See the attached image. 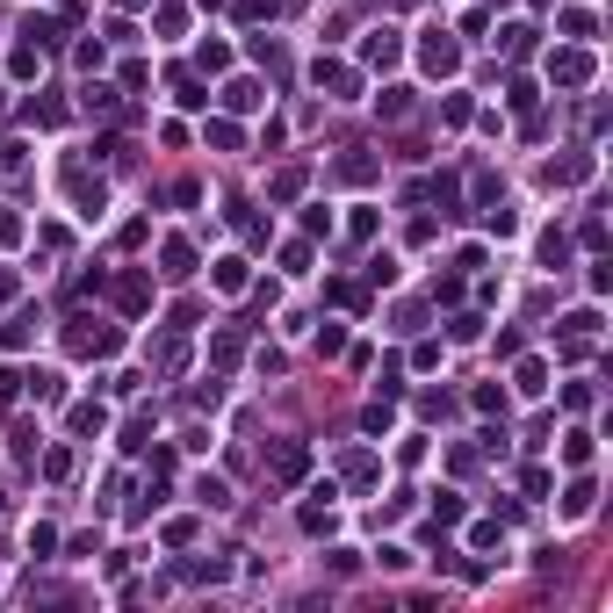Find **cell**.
<instances>
[{
    "label": "cell",
    "mask_w": 613,
    "mask_h": 613,
    "mask_svg": "<svg viewBox=\"0 0 613 613\" xmlns=\"http://www.w3.org/2000/svg\"><path fill=\"white\" fill-rule=\"evenodd\" d=\"M419 66H426V73H440V80H448V73H462V43H455L448 29H426V43H419Z\"/></svg>",
    "instance_id": "cell-1"
},
{
    "label": "cell",
    "mask_w": 613,
    "mask_h": 613,
    "mask_svg": "<svg viewBox=\"0 0 613 613\" xmlns=\"http://www.w3.org/2000/svg\"><path fill=\"white\" fill-rule=\"evenodd\" d=\"M66 340H73V354H80V361L116 354V332H108V325H94V318H73V332H66Z\"/></svg>",
    "instance_id": "cell-2"
},
{
    "label": "cell",
    "mask_w": 613,
    "mask_h": 613,
    "mask_svg": "<svg viewBox=\"0 0 613 613\" xmlns=\"http://www.w3.org/2000/svg\"><path fill=\"white\" fill-rule=\"evenodd\" d=\"M592 73H599L592 51H555V59H548V80L555 87H592Z\"/></svg>",
    "instance_id": "cell-3"
},
{
    "label": "cell",
    "mask_w": 613,
    "mask_h": 613,
    "mask_svg": "<svg viewBox=\"0 0 613 613\" xmlns=\"http://www.w3.org/2000/svg\"><path fill=\"white\" fill-rule=\"evenodd\" d=\"M397 59H405V36H397V29H368V36H361V66L382 73V66H397Z\"/></svg>",
    "instance_id": "cell-4"
},
{
    "label": "cell",
    "mask_w": 613,
    "mask_h": 613,
    "mask_svg": "<svg viewBox=\"0 0 613 613\" xmlns=\"http://www.w3.org/2000/svg\"><path fill=\"white\" fill-rule=\"evenodd\" d=\"M310 80H318L332 101H347V94L361 87V73H354V66H340V59H318V66H310Z\"/></svg>",
    "instance_id": "cell-5"
},
{
    "label": "cell",
    "mask_w": 613,
    "mask_h": 613,
    "mask_svg": "<svg viewBox=\"0 0 613 613\" xmlns=\"http://www.w3.org/2000/svg\"><path fill=\"white\" fill-rule=\"evenodd\" d=\"M216 101H224L232 116H253V108L267 101V87H260V80H224V94H216Z\"/></svg>",
    "instance_id": "cell-6"
},
{
    "label": "cell",
    "mask_w": 613,
    "mask_h": 613,
    "mask_svg": "<svg viewBox=\"0 0 613 613\" xmlns=\"http://www.w3.org/2000/svg\"><path fill=\"white\" fill-rule=\"evenodd\" d=\"M66 188H73V202H80V216H101V202H108V195H101V181H87L80 166H66Z\"/></svg>",
    "instance_id": "cell-7"
},
{
    "label": "cell",
    "mask_w": 613,
    "mask_h": 613,
    "mask_svg": "<svg viewBox=\"0 0 613 613\" xmlns=\"http://www.w3.org/2000/svg\"><path fill=\"white\" fill-rule=\"evenodd\" d=\"M159 260H166V282H188V274H195V246L188 239H166Z\"/></svg>",
    "instance_id": "cell-8"
},
{
    "label": "cell",
    "mask_w": 613,
    "mask_h": 613,
    "mask_svg": "<svg viewBox=\"0 0 613 613\" xmlns=\"http://www.w3.org/2000/svg\"><path fill=\"white\" fill-rule=\"evenodd\" d=\"M36 325H43V318H36V310H15V318H8V325H0V347H8V354H22V347H29V340H36Z\"/></svg>",
    "instance_id": "cell-9"
},
{
    "label": "cell",
    "mask_w": 613,
    "mask_h": 613,
    "mask_svg": "<svg viewBox=\"0 0 613 613\" xmlns=\"http://www.w3.org/2000/svg\"><path fill=\"white\" fill-rule=\"evenodd\" d=\"M116 303H123V310L138 318V310L152 303V274H138V267H130V274H123V282H116Z\"/></svg>",
    "instance_id": "cell-10"
},
{
    "label": "cell",
    "mask_w": 613,
    "mask_h": 613,
    "mask_svg": "<svg viewBox=\"0 0 613 613\" xmlns=\"http://www.w3.org/2000/svg\"><path fill=\"white\" fill-rule=\"evenodd\" d=\"M412 108H419V101H412V87H382V94H375V116H382V123H405Z\"/></svg>",
    "instance_id": "cell-11"
},
{
    "label": "cell",
    "mask_w": 613,
    "mask_h": 613,
    "mask_svg": "<svg viewBox=\"0 0 613 613\" xmlns=\"http://www.w3.org/2000/svg\"><path fill=\"white\" fill-rule=\"evenodd\" d=\"M592 506H599V483H592V476H578V483L563 491V520H585Z\"/></svg>",
    "instance_id": "cell-12"
},
{
    "label": "cell",
    "mask_w": 613,
    "mask_h": 613,
    "mask_svg": "<svg viewBox=\"0 0 613 613\" xmlns=\"http://www.w3.org/2000/svg\"><path fill=\"white\" fill-rule=\"evenodd\" d=\"M303 469H310V448H303V440H289V448L274 455V476H282V483H296Z\"/></svg>",
    "instance_id": "cell-13"
},
{
    "label": "cell",
    "mask_w": 613,
    "mask_h": 613,
    "mask_svg": "<svg viewBox=\"0 0 613 613\" xmlns=\"http://www.w3.org/2000/svg\"><path fill=\"white\" fill-rule=\"evenodd\" d=\"M195 506H202V513H224V506H232L224 476H195Z\"/></svg>",
    "instance_id": "cell-14"
},
{
    "label": "cell",
    "mask_w": 613,
    "mask_h": 613,
    "mask_svg": "<svg viewBox=\"0 0 613 613\" xmlns=\"http://www.w3.org/2000/svg\"><path fill=\"white\" fill-rule=\"evenodd\" d=\"M209 282L224 289V296H239V289H246V260H239V253H232V260H216V267H209Z\"/></svg>",
    "instance_id": "cell-15"
},
{
    "label": "cell",
    "mask_w": 613,
    "mask_h": 613,
    "mask_svg": "<svg viewBox=\"0 0 613 613\" xmlns=\"http://www.w3.org/2000/svg\"><path fill=\"white\" fill-rule=\"evenodd\" d=\"M513 382H520V397H541V389H548V368H541V361H520Z\"/></svg>",
    "instance_id": "cell-16"
},
{
    "label": "cell",
    "mask_w": 613,
    "mask_h": 613,
    "mask_svg": "<svg viewBox=\"0 0 613 613\" xmlns=\"http://www.w3.org/2000/svg\"><path fill=\"white\" fill-rule=\"evenodd\" d=\"M188 578H195V585H224L232 563H224V555H202V563H188Z\"/></svg>",
    "instance_id": "cell-17"
},
{
    "label": "cell",
    "mask_w": 613,
    "mask_h": 613,
    "mask_svg": "<svg viewBox=\"0 0 613 613\" xmlns=\"http://www.w3.org/2000/svg\"><path fill=\"white\" fill-rule=\"evenodd\" d=\"M498 43H506V59H527V51H534V29L513 22V29H498Z\"/></svg>",
    "instance_id": "cell-18"
},
{
    "label": "cell",
    "mask_w": 613,
    "mask_h": 613,
    "mask_svg": "<svg viewBox=\"0 0 613 613\" xmlns=\"http://www.w3.org/2000/svg\"><path fill=\"white\" fill-rule=\"evenodd\" d=\"M8 73H15V80H36V73H43V51H36V43H22L15 59H8Z\"/></svg>",
    "instance_id": "cell-19"
},
{
    "label": "cell",
    "mask_w": 613,
    "mask_h": 613,
    "mask_svg": "<svg viewBox=\"0 0 613 613\" xmlns=\"http://www.w3.org/2000/svg\"><path fill=\"white\" fill-rule=\"evenodd\" d=\"M563 462H570V469H585V462H592V433H585V426H578V433H563Z\"/></svg>",
    "instance_id": "cell-20"
},
{
    "label": "cell",
    "mask_w": 613,
    "mask_h": 613,
    "mask_svg": "<svg viewBox=\"0 0 613 613\" xmlns=\"http://www.w3.org/2000/svg\"><path fill=\"white\" fill-rule=\"evenodd\" d=\"M375 476H382V462H375L368 448H361V455H347V483H375Z\"/></svg>",
    "instance_id": "cell-21"
},
{
    "label": "cell",
    "mask_w": 613,
    "mask_h": 613,
    "mask_svg": "<svg viewBox=\"0 0 613 613\" xmlns=\"http://www.w3.org/2000/svg\"><path fill=\"white\" fill-rule=\"evenodd\" d=\"M267 195H274V202H289V195H303V166H289V174H274V181H267Z\"/></svg>",
    "instance_id": "cell-22"
},
{
    "label": "cell",
    "mask_w": 613,
    "mask_h": 613,
    "mask_svg": "<svg viewBox=\"0 0 613 613\" xmlns=\"http://www.w3.org/2000/svg\"><path fill=\"white\" fill-rule=\"evenodd\" d=\"M101 426H108L101 405H73V433H101Z\"/></svg>",
    "instance_id": "cell-23"
},
{
    "label": "cell",
    "mask_w": 613,
    "mask_h": 613,
    "mask_svg": "<svg viewBox=\"0 0 613 613\" xmlns=\"http://www.w3.org/2000/svg\"><path fill=\"white\" fill-rule=\"evenodd\" d=\"M116 108V87H101V80H87V116H108Z\"/></svg>",
    "instance_id": "cell-24"
},
{
    "label": "cell",
    "mask_w": 613,
    "mask_h": 613,
    "mask_svg": "<svg viewBox=\"0 0 613 613\" xmlns=\"http://www.w3.org/2000/svg\"><path fill=\"white\" fill-rule=\"evenodd\" d=\"M202 138H209V145H216V152H239V123H224V116H216V123H209V130H202Z\"/></svg>",
    "instance_id": "cell-25"
},
{
    "label": "cell",
    "mask_w": 613,
    "mask_h": 613,
    "mask_svg": "<svg viewBox=\"0 0 613 613\" xmlns=\"http://www.w3.org/2000/svg\"><path fill=\"white\" fill-rule=\"evenodd\" d=\"M541 260L563 267V260H570V239H563V232H541Z\"/></svg>",
    "instance_id": "cell-26"
},
{
    "label": "cell",
    "mask_w": 613,
    "mask_h": 613,
    "mask_svg": "<svg viewBox=\"0 0 613 613\" xmlns=\"http://www.w3.org/2000/svg\"><path fill=\"white\" fill-rule=\"evenodd\" d=\"M159 368L181 375V368H188V347H181V340H159Z\"/></svg>",
    "instance_id": "cell-27"
},
{
    "label": "cell",
    "mask_w": 613,
    "mask_h": 613,
    "mask_svg": "<svg viewBox=\"0 0 613 613\" xmlns=\"http://www.w3.org/2000/svg\"><path fill=\"white\" fill-rule=\"evenodd\" d=\"M22 36H29V43H59V22H51V15H29Z\"/></svg>",
    "instance_id": "cell-28"
},
{
    "label": "cell",
    "mask_w": 613,
    "mask_h": 613,
    "mask_svg": "<svg viewBox=\"0 0 613 613\" xmlns=\"http://www.w3.org/2000/svg\"><path fill=\"white\" fill-rule=\"evenodd\" d=\"M195 66H202V73H224V66H232V51H224V43H202V51H195Z\"/></svg>",
    "instance_id": "cell-29"
},
{
    "label": "cell",
    "mask_w": 613,
    "mask_h": 613,
    "mask_svg": "<svg viewBox=\"0 0 613 613\" xmlns=\"http://www.w3.org/2000/svg\"><path fill=\"white\" fill-rule=\"evenodd\" d=\"M174 101H181V108H202L209 94H202V80H188V73H181V80H174Z\"/></svg>",
    "instance_id": "cell-30"
},
{
    "label": "cell",
    "mask_w": 613,
    "mask_h": 613,
    "mask_svg": "<svg viewBox=\"0 0 613 613\" xmlns=\"http://www.w3.org/2000/svg\"><path fill=\"white\" fill-rule=\"evenodd\" d=\"M340 181H375V159H361V152L340 159Z\"/></svg>",
    "instance_id": "cell-31"
},
{
    "label": "cell",
    "mask_w": 613,
    "mask_h": 613,
    "mask_svg": "<svg viewBox=\"0 0 613 613\" xmlns=\"http://www.w3.org/2000/svg\"><path fill=\"white\" fill-rule=\"evenodd\" d=\"M433 195H440V209H448V216L462 209V188H455V174H440V181H433Z\"/></svg>",
    "instance_id": "cell-32"
},
{
    "label": "cell",
    "mask_w": 613,
    "mask_h": 613,
    "mask_svg": "<svg viewBox=\"0 0 613 613\" xmlns=\"http://www.w3.org/2000/svg\"><path fill=\"white\" fill-rule=\"evenodd\" d=\"M43 476H51V483H66V476H73V455H66V448H51V455H43Z\"/></svg>",
    "instance_id": "cell-33"
},
{
    "label": "cell",
    "mask_w": 613,
    "mask_h": 613,
    "mask_svg": "<svg viewBox=\"0 0 613 613\" xmlns=\"http://www.w3.org/2000/svg\"><path fill=\"white\" fill-rule=\"evenodd\" d=\"M66 397V375H36V405H59Z\"/></svg>",
    "instance_id": "cell-34"
},
{
    "label": "cell",
    "mask_w": 613,
    "mask_h": 613,
    "mask_svg": "<svg viewBox=\"0 0 613 613\" xmlns=\"http://www.w3.org/2000/svg\"><path fill=\"white\" fill-rule=\"evenodd\" d=\"M433 520H440V527H455V520H462V498H455V491H440V506H433Z\"/></svg>",
    "instance_id": "cell-35"
},
{
    "label": "cell",
    "mask_w": 613,
    "mask_h": 613,
    "mask_svg": "<svg viewBox=\"0 0 613 613\" xmlns=\"http://www.w3.org/2000/svg\"><path fill=\"white\" fill-rule=\"evenodd\" d=\"M476 412H498V405H506V389H498V382H476V397H469Z\"/></svg>",
    "instance_id": "cell-36"
},
{
    "label": "cell",
    "mask_w": 613,
    "mask_h": 613,
    "mask_svg": "<svg viewBox=\"0 0 613 613\" xmlns=\"http://www.w3.org/2000/svg\"><path fill=\"white\" fill-rule=\"evenodd\" d=\"M389 419H397L389 405H368V412H361V426H368V433H389Z\"/></svg>",
    "instance_id": "cell-37"
},
{
    "label": "cell",
    "mask_w": 613,
    "mask_h": 613,
    "mask_svg": "<svg viewBox=\"0 0 613 613\" xmlns=\"http://www.w3.org/2000/svg\"><path fill=\"white\" fill-rule=\"evenodd\" d=\"M15 239H22V216H15V209H0V246H15Z\"/></svg>",
    "instance_id": "cell-38"
},
{
    "label": "cell",
    "mask_w": 613,
    "mask_h": 613,
    "mask_svg": "<svg viewBox=\"0 0 613 613\" xmlns=\"http://www.w3.org/2000/svg\"><path fill=\"white\" fill-rule=\"evenodd\" d=\"M22 159V145H8V138H0V166H15Z\"/></svg>",
    "instance_id": "cell-39"
},
{
    "label": "cell",
    "mask_w": 613,
    "mask_h": 613,
    "mask_svg": "<svg viewBox=\"0 0 613 613\" xmlns=\"http://www.w3.org/2000/svg\"><path fill=\"white\" fill-rule=\"evenodd\" d=\"M8 296H15V274H8V267H0V303H8Z\"/></svg>",
    "instance_id": "cell-40"
},
{
    "label": "cell",
    "mask_w": 613,
    "mask_h": 613,
    "mask_svg": "<svg viewBox=\"0 0 613 613\" xmlns=\"http://www.w3.org/2000/svg\"><path fill=\"white\" fill-rule=\"evenodd\" d=\"M123 8H145V0H123Z\"/></svg>",
    "instance_id": "cell-41"
},
{
    "label": "cell",
    "mask_w": 613,
    "mask_h": 613,
    "mask_svg": "<svg viewBox=\"0 0 613 613\" xmlns=\"http://www.w3.org/2000/svg\"><path fill=\"white\" fill-rule=\"evenodd\" d=\"M534 8H548V0H534Z\"/></svg>",
    "instance_id": "cell-42"
}]
</instances>
